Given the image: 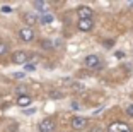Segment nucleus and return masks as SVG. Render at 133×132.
<instances>
[{
  "label": "nucleus",
  "instance_id": "13",
  "mask_svg": "<svg viewBox=\"0 0 133 132\" xmlns=\"http://www.w3.org/2000/svg\"><path fill=\"white\" fill-rule=\"evenodd\" d=\"M7 51H9V47L5 43H0V55H5Z\"/></svg>",
  "mask_w": 133,
  "mask_h": 132
},
{
  "label": "nucleus",
  "instance_id": "14",
  "mask_svg": "<svg viewBox=\"0 0 133 132\" xmlns=\"http://www.w3.org/2000/svg\"><path fill=\"white\" fill-rule=\"evenodd\" d=\"M50 96H51V98H55V100H58V98H62V93H60V91H51Z\"/></svg>",
  "mask_w": 133,
  "mask_h": 132
},
{
  "label": "nucleus",
  "instance_id": "12",
  "mask_svg": "<svg viewBox=\"0 0 133 132\" xmlns=\"http://www.w3.org/2000/svg\"><path fill=\"white\" fill-rule=\"evenodd\" d=\"M39 21H41L43 24H50V22H53V14L46 12V14H43V16L39 17Z\"/></svg>",
  "mask_w": 133,
  "mask_h": 132
},
{
  "label": "nucleus",
  "instance_id": "1",
  "mask_svg": "<svg viewBox=\"0 0 133 132\" xmlns=\"http://www.w3.org/2000/svg\"><path fill=\"white\" fill-rule=\"evenodd\" d=\"M108 132H131V129L126 124H123V122H113L108 127Z\"/></svg>",
  "mask_w": 133,
  "mask_h": 132
},
{
  "label": "nucleus",
  "instance_id": "20",
  "mask_svg": "<svg viewBox=\"0 0 133 132\" xmlns=\"http://www.w3.org/2000/svg\"><path fill=\"white\" fill-rule=\"evenodd\" d=\"M24 91H26V88H24V86H21V88H17V93H24Z\"/></svg>",
  "mask_w": 133,
  "mask_h": 132
},
{
  "label": "nucleus",
  "instance_id": "16",
  "mask_svg": "<svg viewBox=\"0 0 133 132\" xmlns=\"http://www.w3.org/2000/svg\"><path fill=\"white\" fill-rule=\"evenodd\" d=\"M2 12H4V14H10L12 9H10V7H7V5H4V7H2Z\"/></svg>",
  "mask_w": 133,
  "mask_h": 132
},
{
  "label": "nucleus",
  "instance_id": "18",
  "mask_svg": "<svg viewBox=\"0 0 133 132\" xmlns=\"http://www.w3.org/2000/svg\"><path fill=\"white\" fill-rule=\"evenodd\" d=\"M43 47H44V48H51V47H53V43H51V41H44Z\"/></svg>",
  "mask_w": 133,
  "mask_h": 132
},
{
  "label": "nucleus",
  "instance_id": "7",
  "mask_svg": "<svg viewBox=\"0 0 133 132\" xmlns=\"http://www.w3.org/2000/svg\"><path fill=\"white\" fill-rule=\"evenodd\" d=\"M94 27V21L92 19H85V21H78V29L80 31H84V33H87V31H90Z\"/></svg>",
  "mask_w": 133,
  "mask_h": 132
},
{
  "label": "nucleus",
  "instance_id": "2",
  "mask_svg": "<svg viewBox=\"0 0 133 132\" xmlns=\"http://www.w3.org/2000/svg\"><path fill=\"white\" fill-rule=\"evenodd\" d=\"M77 14H78V21L92 19V9H90V7H87V5H82V7H78Z\"/></svg>",
  "mask_w": 133,
  "mask_h": 132
},
{
  "label": "nucleus",
  "instance_id": "6",
  "mask_svg": "<svg viewBox=\"0 0 133 132\" xmlns=\"http://www.w3.org/2000/svg\"><path fill=\"white\" fill-rule=\"evenodd\" d=\"M70 124L75 130H80V129H84L87 125V118H84V117H74Z\"/></svg>",
  "mask_w": 133,
  "mask_h": 132
},
{
  "label": "nucleus",
  "instance_id": "11",
  "mask_svg": "<svg viewBox=\"0 0 133 132\" xmlns=\"http://www.w3.org/2000/svg\"><path fill=\"white\" fill-rule=\"evenodd\" d=\"M32 7L38 9V10H43V14H46V9H48V4L46 2H41V0H36V2H32Z\"/></svg>",
  "mask_w": 133,
  "mask_h": 132
},
{
  "label": "nucleus",
  "instance_id": "17",
  "mask_svg": "<svg viewBox=\"0 0 133 132\" xmlns=\"http://www.w3.org/2000/svg\"><path fill=\"white\" fill-rule=\"evenodd\" d=\"M126 113H128L130 117H133V105H130L128 108H126Z\"/></svg>",
  "mask_w": 133,
  "mask_h": 132
},
{
  "label": "nucleus",
  "instance_id": "5",
  "mask_svg": "<svg viewBox=\"0 0 133 132\" xmlns=\"http://www.w3.org/2000/svg\"><path fill=\"white\" fill-rule=\"evenodd\" d=\"M53 130H55V124L50 118H44L39 122V132H53Z\"/></svg>",
  "mask_w": 133,
  "mask_h": 132
},
{
  "label": "nucleus",
  "instance_id": "8",
  "mask_svg": "<svg viewBox=\"0 0 133 132\" xmlns=\"http://www.w3.org/2000/svg\"><path fill=\"white\" fill-rule=\"evenodd\" d=\"M85 67H90V69L99 67V57L97 55H89V57H85Z\"/></svg>",
  "mask_w": 133,
  "mask_h": 132
},
{
  "label": "nucleus",
  "instance_id": "19",
  "mask_svg": "<svg viewBox=\"0 0 133 132\" xmlns=\"http://www.w3.org/2000/svg\"><path fill=\"white\" fill-rule=\"evenodd\" d=\"M116 57L118 58H123V57H125V53H123V51H116Z\"/></svg>",
  "mask_w": 133,
  "mask_h": 132
},
{
  "label": "nucleus",
  "instance_id": "3",
  "mask_svg": "<svg viewBox=\"0 0 133 132\" xmlns=\"http://www.w3.org/2000/svg\"><path fill=\"white\" fill-rule=\"evenodd\" d=\"M19 38L22 39V41H32V38H34L32 27H22L19 31Z\"/></svg>",
  "mask_w": 133,
  "mask_h": 132
},
{
  "label": "nucleus",
  "instance_id": "15",
  "mask_svg": "<svg viewBox=\"0 0 133 132\" xmlns=\"http://www.w3.org/2000/svg\"><path fill=\"white\" fill-rule=\"evenodd\" d=\"M24 69L29 70V72H32V70L36 69V65H34V64H26V67H24Z\"/></svg>",
  "mask_w": 133,
  "mask_h": 132
},
{
  "label": "nucleus",
  "instance_id": "21",
  "mask_svg": "<svg viewBox=\"0 0 133 132\" xmlns=\"http://www.w3.org/2000/svg\"><path fill=\"white\" fill-rule=\"evenodd\" d=\"M130 7H133V2H130Z\"/></svg>",
  "mask_w": 133,
  "mask_h": 132
},
{
  "label": "nucleus",
  "instance_id": "9",
  "mask_svg": "<svg viewBox=\"0 0 133 132\" xmlns=\"http://www.w3.org/2000/svg\"><path fill=\"white\" fill-rule=\"evenodd\" d=\"M31 96H28V94H21L19 98H17V105L19 106H22V108H26V106H29L31 105Z\"/></svg>",
  "mask_w": 133,
  "mask_h": 132
},
{
  "label": "nucleus",
  "instance_id": "10",
  "mask_svg": "<svg viewBox=\"0 0 133 132\" xmlns=\"http://www.w3.org/2000/svg\"><path fill=\"white\" fill-rule=\"evenodd\" d=\"M24 19H26V24H28V27H29V26H34V24L38 22V16H36L34 12H28Z\"/></svg>",
  "mask_w": 133,
  "mask_h": 132
},
{
  "label": "nucleus",
  "instance_id": "4",
  "mask_svg": "<svg viewBox=\"0 0 133 132\" xmlns=\"http://www.w3.org/2000/svg\"><path fill=\"white\" fill-rule=\"evenodd\" d=\"M12 60H14L16 64H28V60H29V53H26V51L19 50V51H16V53L12 55Z\"/></svg>",
  "mask_w": 133,
  "mask_h": 132
},
{
  "label": "nucleus",
  "instance_id": "22",
  "mask_svg": "<svg viewBox=\"0 0 133 132\" xmlns=\"http://www.w3.org/2000/svg\"><path fill=\"white\" fill-rule=\"evenodd\" d=\"M92 132H101V130H92Z\"/></svg>",
  "mask_w": 133,
  "mask_h": 132
}]
</instances>
